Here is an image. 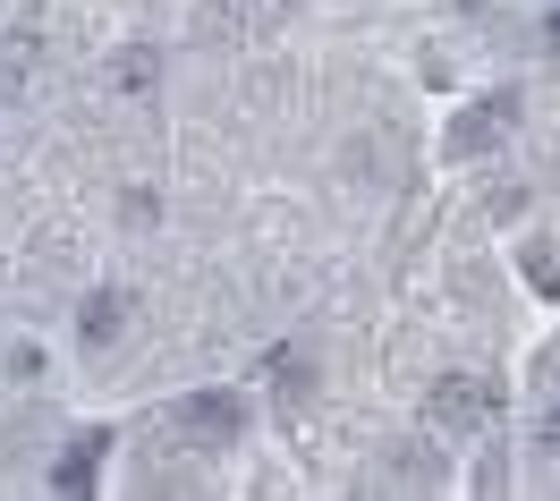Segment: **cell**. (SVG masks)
<instances>
[{
    "instance_id": "6da1fadb",
    "label": "cell",
    "mask_w": 560,
    "mask_h": 501,
    "mask_svg": "<svg viewBox=\"0 0 560 501\" xmlns=\"http://www.w3.org/2000/svg\"><path fill=\"white\" fill-rule=\"evenodd\" d=\"M492 408H501V399H492V383H467V374L433 383V399H424V417H433L442 433H485Z\"/></svg>"
},
{
    "instance_id": "5b68a950",
    "label": "cell",
    "mask_w": 560,
    "mask_h": 501,
    "mask_svg": "<svg viewBox=\"0 0 560 501\" xmlns=\"http://www.w3.org/2000/svg\"><path fill=\"white\" fill-rule=\"evenodd\" d=\"M110 77H119V85H153V51H128V60H119Z\"/></svg>"
},
{
    "instance_id": "8992f818",
    "label": "cell",
    "mask_w": 560,
    "mask_h": 501,
    "mask_svg": "<svg viewBox=\"0 0 560 501\" xmlns=\"http://www.w3.org/2000/svg\"><path fill=\"white\" fill-rule=\"evenodd\" d=\"M535 451H552V459H560V399L544 408V417H535Z\"/></svg>"
},
{
    "instance_id": "7a4b0ae2",
    "label": "cell",
    "mask_w": 560,
    "mask_h": 501,
    "mask_svg": "<svg viewBox=\"0 0 560 501\" xmlns=\"http://www.w3.org/2000/svg\"><path fill=\"white\" fill-rule=\"evenodd\" d=\"M280 9H289V0H205V9H196V26H205L212 43H246V35H264Z\"/></svg>"
},
{
    "instance_id": "52a82bcc",
    "label": "cell",
    "mask_w": 560,
    "mask_h": 501,
    "mask_svg": "<svg viewBox=\"0 0 560 501\" xmlns=\"http://www.w3.org/2000/svg\"><path fill=\"white\" fill-rule=\"evenodd\" d=\"M280 399H306V358H280Z\"/></svg>"
},
{
    "instance_id": "277c9868",
    "label": "cell",
    "mask_w": 560,
    "mask_h": 501,
    "mask_svg": "<svg viewBox=\"0 0 560 501\" xmlns=\"http://www.w3.org/2000/svg\"><path fill=\"white\" fill-rule=\"evenodd\" d=\"M110 340H119V289H103L85 306V349H110Z\"/></svg>"
},
{
    "instance_id": "ba28073f",
    "label": "cell",
    "mask_w": 560,
    "mask_h": 501,
    "mask_svg": "<svg viewBox=\"0 0 560 501\" xmlns=\"http://www.w3.org/2000/svg\"><path fill=\"white\" fill-rule=\"evenodd\" d=\"M552 51H560V18H552Z\"/></svg>"
},
{
    "instance_id": "3957f363",
    "label": "cell",
    "mask_w": 560,
    "mask_h": 501,
    "mask_svg": "<svg viewBox=\"0 0 560 501\" xmlns=\"http://www.w3.org/2000/svg\"><path fill=\"white\" fill-rule=\"evenodd\" d=\"M178 426L196 433V442H238V433H246V399H230V392L178 399Z\"/></svg>"
}]
</instances>
